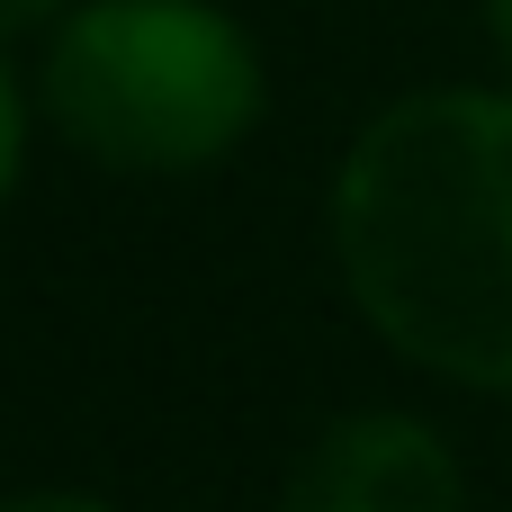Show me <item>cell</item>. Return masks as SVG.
<instances>
[{"mask_svg":"<svg viewBox=\"0 0 512 512\" xmlns=\"http://www.w3.org/2000/svg\"><path fill=\"white\" fill-rule=\"evenodd\" d=\"M18 153H27V99H18V81L0 72V198L18 189Z\"/></svg>","mask_w":512,"mask_h":512,"instance_id":"277c9868","label":"cell"},{"mask_svg":"<svg viewBox=\"0 0 512 512\" xmlns=\"http://www.w3.org/2000/svg\"><path fill=\"white\" fill-rule=\"evenodd\" d=\"M36 99L90 162L171 180L225 162L261 126L270 72L216 0H81L45 36Z\"/></svg>","mask_w":512,"mask_h":512,"instance_id":"7a4b0ae2","label":"cell"},{"mask_svg":"<svg viewBox=\"0 0 512 512\" xmlns=\"http://www.w3.org/2000/svg\"><path fill=\"white\" fill-rule=\"evenodd\" d=\"M333 261L387 351L512 387V90H414L333 171Z\"/></svg>","mask_w":512,"mask_h":512,"instance_id":"6da1fadb","label":"cell"},{"mask_svg":"<svg viewBox=\"0 0 512 512\" xmlns=\"http://www.w3.org/2000/svg\"><path fill=\"white\" fill-rule=\"evenodd\" d=\"M486 36H495V54L512 63V0H486Z\"/></svg>","mask_w":512,"mask_h":512,"instance_id":"52a82bcc","label":"cell"},{"mask_svg":"<svg viewBox=\"0 0 512 512\" xmlns=\"http://www.w3.org/2000/svg\"><path fill=\"white\" fill-rule=\"evenodd\" d=\"M0 512H117V504H99V495H72V486H36V495H9Z\"/></svg>","mask_w":512,"mask_h":512,"instance_id":"8992f818","label":"cell"},{"mask_svg":"<svg viewBox=\"0 0 512 512\" xmlns=\"http://www.w3.org/2000/svg\"><path fill=\"white\" fill-rule=\"evenodd\" d=\"M72 9H81V0H0V45H9V36H36V27L54 36Z\"/></svg>","mask_w":512,"mask_h":512,"instance_id":"5b68a950","label":"cell"},{"mask_svg":"<svg viewBox=\"0 0 512 512\" xmlns=\"http://www.w3.org/2000/svg\"><path fill=\"white\" fill-rule=\"evenodd\" d=\"M279 512H468V477L423 414L369 405V414H333L306 441Z\"/></svg>","mask_w":512,"mask_h":512,"instance_id":"3957f363","label":"cell"}]
</instances>
